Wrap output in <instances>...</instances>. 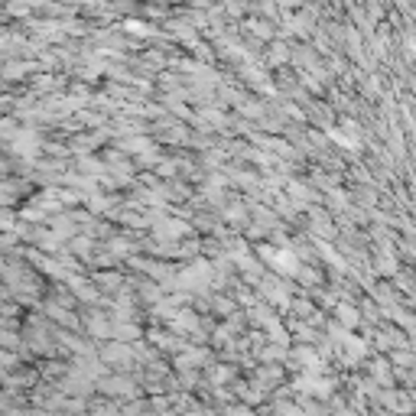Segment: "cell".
Listing matches in <instances>:
<instances>
[{"mask_svg": "<svg viewBox=\"0 0 416 416\" xmlns=\"http://www.w3.org/2000/svg\"><path fill=\"white\" fill-rule=\"evenodd\" d=\"M273 263H276V267H280V270H289V273H293V270H296V260H293V257H289V254H276V260H273Z\"/></svg>", "mask_w": 416, "mask_h": 416, "instance_id": "1", "label": "cell"}]
</instances>
